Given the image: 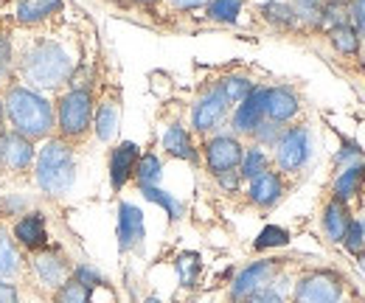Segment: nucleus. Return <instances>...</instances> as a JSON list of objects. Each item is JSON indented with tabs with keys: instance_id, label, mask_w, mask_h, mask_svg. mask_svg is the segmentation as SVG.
<instances>
[{
	"instance_id": "nucleus-1",
	"label": "nucleus",
	"mask_w": 365,
	"mask_h": 303,
	"mask_svg": "<svg viewBox=\"0 0 365 303\" xmlns=\"http://www.w3.org/2000/svg\"><path fill=\"white\" fill-rule=\"evenodd\" d=\"M3 118L9 130L29 138L31 143L48 140L56 130L51 98L29 85H9L3 90Z\"/></svg>"
},
{
	"instance_id": "nucleus-2",
	"label": "nucleus",
	"mask_w": 365,
	"mask_h": 303,
	"mask_svg": "<svg viewBox=\"0 0 365 303\" xmlns=\"http://www.w3.org/2000/svg\"><path fill=\"white\" fill-rule=\"evenodd\" d=\"M73 68H76L73 56L53 40L34 43L17 59V73L23 76V82H29V87H34L40 93L68 85Z\"/></svg>"
},
{
	"instance_id": "nucleus-3",
	"label": "nucleus",
	"mask_w": 365,
	"mask_h": 303,
	"mask_svg": "<svg viewBox=\"0 0 365 303\" xmlns=\"http://www.w3.org/2000/svg\"><path fill=\"white\" fill-rule=\"evenodd\" d=\"M34 183L46 197H62L76 183V152L73 143L51 135L34 158Z\"/></svg>"
},
{
	"instance_id": "nucleus-4",
	"label": "nucleus",
	"mask_w": 365,
	"mask_h": 303,
	"mask_svg": "<svg viewBox=\"0 0 365 303\" xmlns=\"http://www.w3.org/2000/svg\"><path fill=\"white\" fill-rule=\"evenodd\" d=\"M93 93L91 87H71L56 98L53 115H56V135L68 143L82 140L93 130Z\"/></svg>"
},
{
	"instance_id": "nucleus-5",
	"label": "nucleus",
	"mask_w": 365,
	"mask_h": 303,
	"mask_svg": "<svg viewBox=\"0 0 365 303\" xmlns=\"http://www.w3.org/2000/svg\"><path fill=\"white\" fill-rule=\"evenodd\" d=\"M275 166L281 174L301 172L312 158V132L304 124L284 127L275 140Z\"/></svg>"
},
{
	"instance_id": "nucleus-6",
	"label": "nucleus",
	"mask_w": 365,
	"mask_h": 303,
	"mask_svg": "<svg viewBox=\"0 0 365 303\" xmlns=\"http://www.w3.org/2000/svg\"><path fill=\"white\" fill-rule=\"evenodd\" d=\"M343 278L334 269H312L298 278L292 301L295 303H340L343 301Z\"/></svg>"
},
{
	"instance_id": "nucleus-7",
	"label": "nucleus",
	"mask_w": 365,
	"mask_h": 303,
	"mask_svg": "<svg viewBox=\"0 0 365 303\" xmlns=\"http://www.w3.org/2000/svg\"><path fill=\"white\" fill-rule=\"evenodd\" d=\"M228 115H230V101L225 98L222 87L211 85L197 98V104L191 110V130L200 132V135H208V132L220 130Z\"/></svg>"
},
{
	"instance_id": "nucleus-8",
	"label": "nucleus",
	"mask_w": 365,
	"mask_h": 303,
	"mask_svg": "<svg viewBox=\"0 0 365 303\" xmlns=\"http://www.w3.org/2000/svg\"><path fill=\"white\" fill-rule=\"evenodd\" d=\"M245 146L236 135H211L202 146V158H205V169L214 177H222L228 172H239Z\"/></svg>"
},
{
	"instance_id": "nucleus-9",
	"label": "nucleus",
	"mask_w": 365,
	"mask_h": 303,
	"mask_svg": "<svg viewBox=\"0 0 365 303\" xmlns=\"http://www.w3.org/2000/svg\"><path fill=\"white\" fill-rule=\"evenodd\" d=\"M34 158H37V149L29 138L17 135L11 130L0 132V169L11 174H23L34 169Z\"/></svg>"
},
{
	"instance_id": "nucleus-10",
	"label": "nucleus",
	"mask_w": 365,
	"mask_h": 303,
	"mask_svg": "<svg viewBox=\"0 0 365 303\" xmlns=\"http://www.w3.org/2000/svg\"><path fill=\"white\" fill-rule=\"evenodd\" d=\"M275 269H278V261L275 259H264V261H253V264H247V267L233 278V284H230V301L242 303L245 298H250V295L267 289L270 281H273Z\"/></svg>"
},
{
	"instance_id": "nucleus-11",
	"label": "nucleus",
	"mask_w": 365,
	"mask_h": 303,
	"mask_svg": "<svg viewBox=\"0 0 365 303\" xmlns=\"http://www.w3.org/2000/svg\"><path fill=\"white\" fill-rule=\"evenodd\" d=\"M31 269H34L37 281H40L43 287H48V289L62 287V284L71 278V272H73V267L68 264V259H65L56 247H51V245H48L46 250L31 253Z\"/></svg>"
},
{
	"instance_id": "nucleus-12",
	"label": "nucleus",
	"mask_w": 365,
	"mask_h": 303,
	"mask_svg": "<svg viewBox=\"0 0 365 303\" xmlns=\"http://www.w3.org/2000/svg\"><path fill=\"white\" fill-rule=\"evenodd\" d=\"M264 98H267V87H253L247 93V98H242L233 107L230 127H233L236 135H253L262 121H267L264 118Z\"/></svg>"
},
{
	"instance_id": "nucleus-13",
	"label": "nucleus",
	"mask_w": 365,
	"mask_h": 303,
	"mask_svg": "<svg viewBox=\"0 0 365 303\" xmlns=\"http://www.w3.org/2000/svg\"><path fill=\"white\" fill-rule=\"evenodd\" d=\"M11 236L17 242V247L29 250V253H37V250H46L51 245L48 239V227H46V217L40 211H31V214H23V217L14 222L11 227Z\"/></svg>"
},
{
	"instance_id": "nucleus-14",
	"label": "nucleus",
	"mask_w": 365,
	"mask_h": 303,
	"mask_svg": "<svg viewBox=\"0 0 365 303\" xmlns=\"http://www.w3.org/2000/svg\"><path fill=\"white\" fill-rule=\"evenodd\" d=\"M284 174L281 172H273V169H267V172H262L259 177H253V180H247V200H250V205H256V208H275L278 202H281V197H284Z\"/></svg>"
},
{
	"instance_id": "nucleus-15",
	"label": "nucleus",
	"mask_w": 365,
	"mask_h": 303,
	"mask_svg": "<svg viewBox=\"0 0 365 303\" xmlns=\"http://www.w3.org/2000/svg\"><path fill=\"white\" fill-rule=\"evenodd\" d=\"M301 113V101L295 96V90L289 87H267V98H264V118L273 121L278 127L295 121Z\"/></svg>"
},
{
	"instance_id": "nucleus-16",
	"label": "nucleus",
	"mask_w": 365,
	"mask_h": 303,
	"mask_svg": "<svg viewBox=\"0 0 365 303\" xmlns=\"http://www.w3.org/2000/svg\"><path fill=\"white\" fill-rule=\"evenodd\" d=\"M146 236V222H143V211L133 205V202H121L118 205V250L130 253Z\"/></svg>"
},
{
	"instance_id": "nucleus-17",
	"label": "nucleus",
	"mask_w": 365,
	"mask_h": 303,
	"mask_svg": "<svg viewBox=\"0 0 365 303\" xmlns=\"http://www.w3.org/2000/svg\"><path fill=\"white\" fill-rule=\"evenodd\" d=\"M138 158H140V149H138V143H133V140H124V143H118L110 152V183H113L115 191H121L133 180Z\"/></svg>"
},
{
	"instance_id": "nucleus-18",
	"label": "nucleus",
	"mask_w": 365,
	"mask_h": 303,
	"mask_svg": "<svg viewBox=\"0 0 365 303\" xmlns=\"http://www.w3.org/2000/svg\"><path fill=\"white\" fill-rule=\"evenodd\" d=\"M163 152L169 158H178V160H185V163H197L200 160V152L194 146V138L191 132L185 130L182 124H169L166 132H163Z\"/></svg>"
},
{
	"instance_id": "nucleus-19",
	"label": "nucleus",
	"mask_w": 365,
	"mask_h": 303,
	"mask_svg": "<svg viewBox=\"0 0 365 303\" xmlns=\"http://www.w3.org/2000/svg\"><path fill=\"white\" fill-rule=\"evenodd\" d=\"M62 0H17V6H14V20L20 23V26H40V23H46L51 20L53 14H59L62 11Z\"/></svg>"
},
{
	"instance_id": "nucleus-20",
	"label": "nucleus",
	"mask_w": 365,
	"mask_h": 303,
	"mask_svg": "<svg viewBox=\"0 0 365 303\" xmlns=\"http://www.w3.org/2000/svg\"><path fill=\"white\" fill-rule=\"evenodd\" d=\"M320 225H323V233H326V239H329V242H334V245H340V242H343V236H346V230H349V225H351L349 205L331 197V200L326 202V208H323Z\"/></svg>"
},
{
	"instance_id": "nucleus-21",
	"label": "nucleus",
	"mask_w": 365,
	"mask_h": 303,
	"mask_svg": "<svg viewBox=\"0 0 365 303\" xmlns=\"http://www.w3.org/2000/svg\"><path fill=\"white\" fill-rule=\"evenodd\" d=\"M20 269H23V253H20L11 230L6 225H0V278L11 281L20 275Z\"/></svg>"
},
{
	"instance_id": "nucleus-22",
	"label": "nucleus",
	"mask_w": 365,
	"mask_h": 303,
	"mask_svg": "<svg viewBox=\"0 0 365 303\" xmlns=\"http://www.w3.org/2000/svg\"><path fill=\"white\" fill-rule=\"evenodd\" d=\"M363 183H365L363 163H351V166H346L343 172L337 174V180H334V200H340V202L354 200V197L363 191Z\"/></svg>"
},
{
	"instance_id": "nucleus-23",
	"label": "nucleus",
	"mask_w": 365,
	"mask_h": 303,
	"mask_svg": "<svg viewBox=\"0 0 365 303\" xmlns=\"http://www.w3.org/2000/svg\"><path fill=\"white\" fill-rule=\"evenodd\" d=\"M93 130H96V138L98 140H113L115 132H118V107L115 101H101L93 113Z\"/></svg>"
},
{
	"instance_id": "nucleus-24",
	"label": "nucleus",
	"mask_w": 365,
	"mask_h": 303,
	"mask_svg": "<svg viewBox=\"0 0 365 303\" xmlns=\"http://www.w3.org/2000/svg\"><path fill=\"white\" fill-rule=\"evenodd\" d=\"M267 169H270V158H267V152H264L259 143L245 146V155H242V163H239L242 180H253V177H259V174L267 172Z\"/></svg>"
},
{
	"instance_id": "nucleus-25",
	"label": "nucleus",
	"mask_w": 365,
	"mask_h": 303,
	"mask_svg": "<svg viewBox=\"0 0 365 303\" xmlns=\"http://www.w3.org/2000/svg\"><path fill=\"white\" fill-rule=\"evenodd\" d=\"M140 194H143V200H149L158 208H163L166 217L172 219V222H178L182 217V202L178 197H172L169 191H163L160 185H140Z\"/></svg>"
},
{
	"instance_id": "nucleus-26",
	"label": "nucleus",
	"mask_w": 365,
	"mask_h": 303,
	"mask_svg": "<svg viewBox=\"0 0 365 303\" xmlns=\"http://www.w3.org/2000/svg\"><path fill=\"white\" fill-rule=\"evenodd\" d=\"M329 43L334 45L337 53L354 56V53L360 51V34H357V29H354L351 23H343V26L329 29Z\"/></svg>"
},
{
	"instance_id": "nucleus-27",
	"label": "nucleus",
	"mask_w": 365,
	"mask_h": 303,
	"mask_svg": "<svg viewBox=\"0 0 365 303\" xmlns=\"http://www.w3.org/2000/svg\"><path fill=\"white\" fill-rule=\"evenodd\" d=\"M262 17H264L270 26H275V29H292V26L298 23L292 6L284 3V0H267V3L262 6Z\"/></svg>"
},
{
	"instance_id": "nucleus-28",
	"label": "nucleus",
	"mask_w": 365,
	"mask_h": 303,
	"mask_svg": "<svg viewBox=\"0 0 365 303\" xmlns=\"http://www.w3.org/2000/svg\"><path fill=\"white\" fill-rule=\"evenodd\" d=\"M133 177L138 180V185H158V183H160V177H163V163H160V158H158V155H152V152L140 155Z\"/></svg>"
},
{
	"instance_id": "nucleus-29",
	"label": "nucleus",
	"mask_w": 365,
	"mask_h": 303,
	"mask_svg": "<svg viewBox=\"0 0 365 303\" xmlns=\"http://www.w3.org/2000/svg\"><path fill=\"white\" fill-rule=\"evenodd\" d=\"M53 303H93V289H88L71 275L62 287L53 289Z\"/></svg>"
},
{
	"instance_id": "nucleus-30",
	"label": "nucleus",
	"mask_w": 365,
	"mask_h": 303,
	"mask_svg": "<svg viewBox=\"0 0 365 303\" xmlns=\"http://www.w3.org/2000/svg\"><path fill=\"white\" fill-rule=\"evenodd\" d=\"M242 6H245V0H208V17L214 20V23H236L239 20V14H242Z\"/></svg>"
},
{
	"instance_id": "nucleus-31",
	"label": "nucleus",
	"mask_w": 365,
	"mask_h": 303,
	"mask_svg": "<svg viewBox=\"0 0 365 303\" xmlns=\"http://www.w3.org/2000/svg\"><path fill=\"white\" fill-rule=\"evenodd\" d=\"M349 6H351V0H326L320 6V26L334 29V26L349 23Z\"/></svg>"
},
{
	"instance_id": "nucleus-32",
	"label": "nucleus",
	"mask_w": 365,
	"mask_h": 303,
	"mask_svg": "<svg viewBox=\"0 0 365 303\" xmlns=\"http://www.w3.org/2000/svg\"><path fill=\"white\" fill-rule=\"evenodd\" d=\"M175 269H178V275H180V284L182 287H194L197 284V278H200V269H202V259H200V253H180L178 261H175Z\"/></svg>"
},
{
	"instance_id": "nucleus-33",
	"label": "nucleus",
	"mask_w": 365,
	"mask_h": 303,
	"mask_svg": "<svg viewBox=\"0 0 365 303\" xmlns=\"http://www.w3.org/2000/svg\"><path fill=\"white\" fill-rule=\"evenodd\" d=\"M217 85L222 87V93H225V98L230 101V107H236L242 98H247V93L256 87L247 76H236V73L233 76H222Z\"/></svg>"
},
{
	"instance_id": "nucleus-34",
	"label": "nucleus",
	"mask_w": 365,
	"mask_h": 303,
	"mask_svg": "<svg viewBox=\"0 0 365 303\" xmlns=\"http://www.w3.org/2000/svg\"><path fill=\"white\" fill-rule=\"evenodd\" d=\"M287 245H289V230L287 227H278V225H267L256 236V242H253L256 250H273V247H287Z\"/></svg>"
},
{
	"instance_id": "nucleus-35",
	"label": "nucleus",
	"mask_w": 365,
	"mask_h": 303,
	"mask_svg": "<svg viewBox=\"0 0 365 303\" xmlns=\"http://www.w3.org/2000/svg\"><path fill=\"white\" fill-rule=\"evenodd\" d=\"M292 11H295V20L298 23H307V26H320V0H289Z\"/></svg>"
},
{
	"instance_id": "nucleus-36",
	"label": "nucleus",
	"mask_w": 365,
	"mask_h": 303,
	"mask_svg": "<svg viewBox=\"0 0 365 303\" xmlns=\"http://www.w3.org/2000/svg\"><path fill=\"white\" fill-rule=\"evenodd\" d=\"M351 256H363L365 253V236H363V225H360V219H351V225H349V230H346V236H343V242H340Z\"/></svg>"
},
{
	"instance_id": "nucleus-37",
	"label": "nucleus",
	"mask_w": 365,
	"mask_h": 303,
	"mask_svg": "<svg viewBox=\"0 0 365 303\" xmlns=\"http://www.w3.org/2000/svg\"><path fill=\"white\" fill-rule=\"evenodd\" d=\"M79 284H85L88 289H96V287H104L107 281H104V275L96 269V267H91V264H79V267H73V272H71Z\"/></svg>"
},
{
	"instance_id": "nucleus-38",
	"label": "nucleus",
	"mask_w": 365,
	"mask_h": 303,
	"mask_svg": "<svg viewBox=\"0 0 365 303\" xmlns=\"http://www.w3.org/2000/svg\"><path fill=\"white\" fill-rule=\"evenodd\" d=\"M360 158H363V149H360V143H354V140H343L340 152L334 155V163L346 169V166H351V163H360Z\"/></svg>"
},
{
	"instance_id": "nucleus-39",
	"label": "nucleus",
	"mask_w": 365,
	"mask_h": 303,
	"mask_svg": "<svg viewBox=\"0 0 365 303\" xmlns=\"http://www.w3.org/2000/svg\"><path fill=\"white\" fill-rule=\"evenodd\" d=\"M284 127H278L273 121H262L259 124V130L253 132V138H256V143L264 149V146H275V140H278V135H281Z\"/></svg>"
},
{
	"instance_id": "nucleus-40",
	"label": "nucleus",
	"mask_w": 365,
	"mask_h": 303,
	"mask_svg": "<svg viewBox=\"0 0 365 303\" xmlns=\"http://www.w3.org/2000/svg\"><path fill=\"white\" fill-rule=\"evenodd\" d=\"M14 68V48H11V40L0 31V79L9 76Z\"/></svg>"
},
{
	"instance_id": "nucleus-41",
	"label": "nucleus",
	"mask_w": 365,
	"mask_h": 303,
	"mask_svg": "<svg viewBox=\"0 0 365 303\" xmlns=\"http://www.w3.org/2000/svg\"><path fill=\"white\" fill-rule=\"evenodd\" d=\"M349 23L357 29V34H365V0H351L349 6Z\"/></svg>"
},
{
	"instance_id": "nucleus-42",
	"label": "nucleus",
	"mask_w": 365,
	"mask_h": 303,
	"mask_svg": "<svg viewBox=\"0 0 365 303\" xmlns=\"http://www.w3.org/2000/svg\"><path fill=\"white\" fill-rule=\"evenodd\" d=\"M242 303H284V295H281L278 289H273V287H267V289H262V292L245 298Z\"/></svg>"
},
{
	"instance_id": "nucleus-43",
	"label": "nucleus",
	"mask_w": 365,
	"mask_h": 303,
	"mask_svg": "<svg viewBox=\"0 0 365 303\" xmlns=\"http://www.w3.org/2000/svg\"><path fill=\"white\" fill-rule=\"evenodd\" d=\"M0 303H20V289L6 278H0Z\"/></svg>"
},
{
	"instance_id": "nucleus-44",
	"label": "nucleus",
	"mask_w": 365,
	"mask_h": 303,
	"mask_svg": "<svg viewBox=\"0 0 365 303\" xmlns=\"http://www.w3.org/2000/svg\"><path fill=\"white\" fill-rule=\"evenodd\" d=\"M217 180H220V185H222L225 191L236 194V191H239V183H242V174H239V172H228V174H222V177H217Z\"/></svg>"
},
{
	"instance_id": "nucleus-45",
	"label": "nucleus",
	"mask_w": 365,
	"mask_h": 303,
	"mask_svg": "<svg viewBox=\"0 0 365 303\" xmlns=\"http://www.w3.org/2000/svg\"><path fill=\"white\" fill-rule=\"evenodd\" d=\"M178 9L182 11H194V9H200V6H208V0H172Z\"/></svg>"
},
{
	"instance_id": "nucleus-46",
	"label": "nucleus",
	"mask_w": 365,
	"mask_h": 303,
	"mask_svg": "<svg viewBox=\"0 0 365 303\" xmlns=\"http://www.w3.org/2000/svg\"><path fill=\"white\" fill-rule=\"evenodd\" d=\"M3 121L6 118H3V98H0V132H3Z\"/></svg>"
},
{
	"instance_id": "nucleus-47",
	"label": "nucleus",
	"mask_w": 365,
	"mask_h": 303,
	"mask_svg": "<svg viewBox=\"0 0 365 303\" xmlns=\"http://www.w3.org/2000/svg\"><path fill=\"white\" fill-rule=\"evenodd\" d=\"M135 3H140V6H152V3H158V0H135Z\"/></svg>"
},
{
	"instance_id": "nucleus-48",
	"label": "nucleus",
	"mask_w": 365,
	"mask_h": 303,
	"mask_svg": "<svg viewBox=\"0 0 365 303\" xmlns=\"http://www.w3.org/2000/svg\"><path fill=\"white\" fill-rule=\"evenodd\" d=\"M357 259H360V269H363V275H365V253L363 256H357Z\"/></svg>"
},
{
	"instance_id": "nucleus-49",
	"label": "nucleus",
	"mask_w": 365,
	"mask_h": 303,
	"mask_svg": "<svg viewBox=\"0 0 365 303\" xmlns=\"http://www.w3.org/2000/svg\"><path fill=\"white\" fill-rule=\"evenodd\" d=\"M143 303H160V301H158V298H155V295H152V298H146V301H143Z\"/></svg>"
},
{
	"instance_id": "nucleus-50",
	"label": "nucleus",
	"mask_w": 365,
	"mask_h": 303,
	"mask_svg": "<svg viewBox=\"0 0 365 303\" xmlns=\"http://www.w3.org/2000/svg\"><path fill=\"white\" fill-rule=\"evenodd\" d=\"M360 225H363V236H365V217H363V219H360Z\"/></svg>"
},
{
	"instance_id": "nucleus-51",
	"label": "nucleus",
	"mask_w": 365,
	"mask_h": 303,
	"mask_svg": "<svg viewBox=\"0 0 365 303\" xmlns=\"http://www.w3.org/2000/svg\"><path fill=\"white\" fill-rule=\"evenodd\" d=\"M284 3H289V0H284Z\"/></svg>"
}]
</instances>
